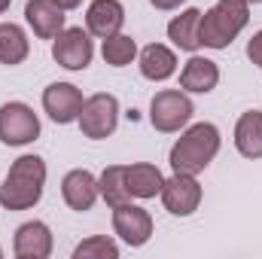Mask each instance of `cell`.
<instances>
[{
    "label": "cell",
    "mask_w": 262,
    "mask_h": 259,
    "mask_svg": "<svg viewBox=\"0 0 262 259\" xmlns=\"http://www.w3.org/2000/svg\"><path fill=\"white\" fill-rule=\"evenodd\" d=\"M46 189V162L40 156H18L0 186V204L6 210H28L34 207Z\"/></svg>",
    "instance_id": "6da1fadb"
},
{
    "label": "cell",
    "mask_w": 262,
    "mask_h": 259,
    "mask_svg": "<svg viewBox=\"0 0 262 259\" xmlns=\"http://www.w3.org/2000/svg\"><path fill=\"white\" fill-rule=\"evenodd\" d=\"M250 3L247 0H216L198 21V40L207 49H229L232 40L247 28Z\"/></svg>",
    "instance_id": "7a4b0ae2"
},
{
    "label": "cell",
    "mask_w": 262,
    "mask_h": 259,
    "mask_svg": "<svg viewBox=\"0 0 262 259\" xmlns=\"http://www.w3.org/2000/svg\"><path fill=\"white\" fill-rule=\"evenodd\" d=\"M220 128L213 122H195L192 128H186L177 143L171 146V168L180 174H201L220 153Z\"/></svg>",
    "instance_id": "3957f363"
},
{
    "label": "cell",
    "mask_w": 262,
    "mask_h": 259,
    "mask_svg": "<svg viewBox=\"0 0 262 259\" xmlns=\"http://www.w3.org/2000/svg\"><path fill=\"white\" fill-rule=\"evenodd\" d=\"M195 107L189 101V95L180 89H165V92H156L152 101H149V122L156 131H165V134H174L180 131L189 119H192Z\"/></svg>",
    "instance_id": "277c9868"
},
{
    "label": "cell",
    "mask_w": 262,
    "mask_h": 259,
    "mask_svg": "<svg viewBox=\"0 0 262 259\" xmlns=\"http://www.w3.org/2000/svg\"><path fill=\"white\" fill-rule=\"evenodd\" d=\"M76 122H79V131L85 137H92V140L110 137L116 131V125H119V101H116V95L98 92V95L85 98Z\"/></svg>",
    "instance_id": "5b68a950"
},
{
    "label": "cell",
    "mask_w": 262,
    "mask_h": 259,
    "mask_svg": "<svg viewBox=\"0 0 262 259\" xmlns=\"http://www.w3.org/2000/svg\"><path fill=\"white\" fill-rule=\"evenodd\" d=\"M40 137V119L34 107L21 101H9L0 107V143L6 146H28Z\"/></svg>",
    "instance_id": "8992f818"
},
{
    "label": "cell",
    "mask_w": 262,
    "mask_h": 259,
    "mask_svg": "<svg viewBox=\"0 0 262 259\" xmlns=\"http://www.w3.org/2000/svg\"><path fill=\"white\" fill-rule=\"evenodd\" d=\"M95 46H92V34L82 28H64L55 40H52V58L64 70H85L92 64Z\"/></svg>",
    "instance_id": "52a82bcc"
},
{
    "label": "cell",
    "mask_w": 262,
    "mask_h": 259,
    "mask_svg": "<svg viewBox=\"0 0 262 259\" xmlns=\"http://www.w3.org/2000/svg\"><path fill=\"white\" fill-rule=\"evenodd\" d=\"M162 204H165V210L174 213V217H189V213H195L198 204H201V186H198L195 174H180V171H174V174L165 180V186H162Z\"/></svg>",
    "instance_id": "ba28073f"
},
{
    "label": "cell",
    "mask_w": 262,
    "mask_h": 259,
    "mask_svg": "<svg viewBox=\"0 0 262 259\" xmlns=\"http://www.w3.org/2000/svg\"><path fill=\"white\" fill-rule=\"evenodd\" d=\"M113 232L128 244V247H143L152 238V217L140 204H116L113 207Z\"/></svg>",
    "instance_id": "9c48e42d"
},
{
    "label": "cell",
    "mask_w": 262,
    "mask_h": 259,
    "mask_svg": "<svg viewBox=\"0 0 262 259\" xmlns=\"http://www.w3.org/2000/svg\"><path fill=\"white\" fill-rule=\"evenodd\" d=\"M82 104H85V98H82V92H79L73 82H52V85H46V92H43V110H46L49 119L58 122V125L76 122Z\"/></svg>",
    "instance_id": "30bf717a"
},
{
    "label": "cell",
    "mask_w": 262,
    "mask_h": 259,
    "mask_svg": "<svg viewBox=\"0 0 262 259\" xmlns=\"http://www.w3.org/2000/svg\"><path fill=\"white\" fill-rule=\"evenodd\" d=\"M125 25V6L119 0H92L85 9V31L98 40L119 34Z\"/></svg>",
    "instance_id": "8fae6325"
},
{
    "label": "cell",
    "mask_w": 262,
    "mask_h": 259,
    "mask_svg": "<svg viewBox=\"0 0 262 259\" xmlns=\"http://www.w3.org/2000/svg\"><path fill=\"white\" fill-rule=\"evenodd\" d=\"M61 195H64L67 207L70 210H92L95 201L101 198V189H98V177L85 168H73L67 171L64 180H61Z\"/></svg>",
    "instance_id": "7c38bea8"
},
{
    "label": "cell",
    "mask_w": 262,
    "mask_h": 259,
    "mask_svg": "<svg viewBox=\"0 0 262 259\" xmlns=\"http://www.w3.org/2000/svg\"><path fill=\"white\" fill-rule=\"evenodd\" d=\"M25 21L40 40H55L64 31V9L55 0H28Z\"/></svg>",
    "instance_id": "4fadbf2b"
},
{
    "label": "cell",
    "mask_w": 262,
    "mask_h": 259,
    "mask_svg": "<svg viewBox=\"0 0 262 259\" xmlns=\"http://www.w3.org/2000/svg\"><path fill=\"white\" fill-rule=\"evenodd\" d=\"M12 253L18 259H49L52 256V232L46 223L31 220L25 226L15 229V241H12Z\"/></svg>",
    "instance_id": "5bb4252c"
},
{
    "label": "cell",
    "mask_w": 262,
    "mask_h": 259,
    "mask_svg": "<svg viewBox=\"0 0 262 259\" xmlns=\"http://www.w3.org/2000/svg\"><path fill=\"white\" fill-rule=\"evenodd\" d=\"M216 82H220V67H216V61H210L204 55H192L180 70V89L183 92L207 95L216 89Z\"/></svg>",
    "instance_id": "9a60e30c"
},
{
    "label": "cell",
    "mask_w": 262,
    "mask_h": 259,
    "mask_svg": "<svg viewBox=\"0 0 262 259\" xmlns=\"http://www.w3.org/2000/svg\"><path fill=\"white\" fill-rule=\"evenodd\" d=\"M140 73L149 82H165L177 73V55L165 46V43H149L140 49Z\"/></svg>",
    "instance_id": "2e32d148"
},
{
    "label": "cell",
    "mask_w": 262,
    "mask_h": 259,
    "mask_svg": "<svg viewBox=\"0 0 262 259\" xmlns=\"http://www.w3.org/2000/svg\"><path fill=\"white\" fill-rule=\"evenodd\" d=\"M125 186H128L131 198H156L162 195V186H165V177L156 165L149 162H137V165H125Z\"/></svg>",
    "instance_id": "e0dca14e"
},
{
    "label": "cell",
    "mask_w": 262,
    "mask_h": 259,
    "mask_svg": "<svg viewBox=\"0 0 262 259\" xmlns=\"http://www.w3.org/2000/svg\"><path fill=\"white\" fill-rule=\"evenodd\" d=\"M235 146L244 159H262V113L247 110L235 122Z\"/></svg>",
    "instance_id": "ac0fdd59"
},
{
    "label": "cell",
    "mask_w": 262,
    "mask_h": 259,
    "mask_svg": "<svg viewBox=\"0 0 262 259\" xmlns=\"http://www.w3.org/2000/svg\"><path fill=\"white\" fill-rule=\"evenodd\" d=\"M198 21H201V9H183L180 15H174V18L168 21V37H171V43H174L177 49L192 52V55L201 49Z\"/></svg>",
    "instance_id": "d6986e66"
},
{
    "label": "cell",
    "mask_w": 262,
    "mask_h": 259,
    "mask_svg": "<svg viewBox=\"0 0 262 259\" xmlns=\"http://www.w3.org/2000/svg\"><path fill=\"white\" fill-rule=\"evenodd\" d=\"M31 52V43H28V34L21 25L15 21H3L0 25V64L15 67L21 64Z\"/></svg>",
    "instance_id": "ffe728a7"
},
{
    "label": "cell",
    "mask_w": 262,
    "mask_h": 259,
    "mask_svg": "<svg viewBox=\"0 0 262 259\" xmlns=\"http://www.w3.org/2000/svg\"><path fill=\"white\" fill-rule=\"evenodd\" d=\"M98 189H101V198H104L110 207L131 201L128 186H125V165H110V168H104V174L98 177Z\"/></svg>",
    "instance_id": "44dd1931"
},
{
    "label": "cell",
    "mask_w": 262,
    "mask_h": 259,
    "mask_svg": "<svg viewBox=\"0 0 262 259\" xmlns=\"http://www.w3.org/2000/svg\"><path fill=\"white\" fill-rule=\"evenodd\" d=\"M101 55H104V61L110 67H125L137 58V43L131 40L128 34H113V37L104 40Z\"/></svg>",
    "instance_id": "7402d4cb"
},
{
    "label": "cell",
    "mask_w": 262,
    "mask_h": 259,
    "mask_svg": "<svg viewBox=\"0 0 262 259\" xmlns=\"http://www.w3.org/2000/svg\"><path fill=\"white\" fill-rule=\"evenodd\" d=\"M73 259H119V244L107 235H92L73 247Z\"/></svg>",
    "instance_id": "603a6c76"
},
{
    "label": "cell",
    "mask_w": 262,
    "mask_h": 259,
    "mask_svg": "<svg viewBox=\"0 0 262 259\" xmlns=\"http://www.w3.org/2000/svg\"><path fill=\"white\" fill-rule=\"evenodd\" d=\"M247 58H250L253 64L262 67V31H256V34L247 40Z\"/></svg>",
    "instance_id": "cb8c5ba5"
},
{
    "label": "cell",
    "mask_w": 262,
    "mask_h": 259,
    "mask_svg": "<svg viewBox=\"0 0 262 259\" xmlns=\"http://www.w3.org/2000/svg\"><path fill=\"white\" fill-rule=\"evenodd\" d=\"M149 3H152L156 9H165V12H168V9H177V6L186 3V0H149Z\"/></svg>",
    "instance_id": "d4e9b609"
},
{
    "label": "cell",
    "mask_w": 262,
    "mask_h": 259,
    "mask_svg": "<svg viewBox=\"0 0 262 259\" xmlns=\"http://www.w3.org/2000/svg\"><path fill=\"white\" fill-rule=\"evenodd\" d=\"M55 3H58V6H61L64 12H70V9H76V6H79L82 0H55Z\"/></svg>",
    "instance_id": "484cf974"
},
{
    "label": "cell",
    "mask_w": 262,
    "mask_h": 259,
    "mask_svg": "<svg viewBox=\"0 0 262 259\" xmlns=\"http://www.w3.org/2000/svg\"><path fill=\"white\" fill-rule=\"evenodd\" d=\"M9 3H12V0H0V15H3V12L9 9Z\"/></svg>",
    "instance_id": "4316f807"
},
{
    "label": "cell",
    "mask_w": 262,
    "mask_h": 259,
    "mask_svg": "<svg viewBox=\"0 0 262 259\" xmlns=\"http://www.w3.org/2000/svg\"><path fill=\"white\" fill-rule=\"evenodd\" d=\"M247 3H262V0H247Z\"/></svg>",
    "instance_id": "83f0119b"
},
{
    "label": "cell",
    "mask_w": 262,
    "mask_h": 259,
    "mask_svg": "<svg viewBox=\"0 0 262 259\" xmlns=\"http://www.w3.org/2000/svg\"><path fill=\"white\" fill-rule=\"evenodd\" d=\"M0 259H3V250H0Z\"/></svg>",
    "instance_id": "f1b7e54d"
}]
</instances>
